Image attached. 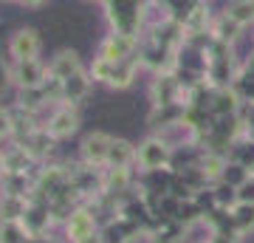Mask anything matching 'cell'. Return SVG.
Here are the masks:
<instances>
[{
    "label": "cell",
    "mask_w": 254,
    "mask_h": 243,
    "mask_svg": "<svg viewBox=\"0 0 254 243\" xmlns=\"http://www.w3.org/2000/svg\"><path fill=\"white\" fill-rule=\"evenodd\" d=\"M105 14H108L113 34H125V37H133V40L144 37L147 3H138V0H108L105 3Z\"/></svg>",
    "instance_id": "1"
},
{
    "label": "cell",
    "mask_w": 254,
    "mask_h": 243,
    "mask_svg": "<svg viewBox=\"0 0 254 243\" xmlns=\"http://www.w3.org/2000/svg\"><path fill=\"white\" fill-rule=\"evenodd\" d=\"M9 71H11V82L17 85L20 90H34V88H43L51 77H48V65L40 63V60H23L17 63L14 57L9 54Z\"/></svg>",
    "instance_id": "2"
},
{
    "label": "cell",
    "mask_w": 254,
    "mask_h": 243,
    "mask_svg": "<svg viewBox=\"0 0 254 243\" xmlns=\"http://www.w3.org/2000/svg\"><path fill=\"white\" fill-rule=\"evenodd\" d=\"M136 164L141 167V172H158L167 170L173 164V150L158 139V136H150L136 147Z\"/></svg>",
    "instance_id": "3"
},
{
    "label": "cell",
    "mask_w": 254,
    "mask_h": 243,
    "mask_svg": "<svg viewBox=\"0 0 254 243\" xmlns=\"http://www.w3.org/2000/svg\"><path fill=\"white\" fill-rule=\"evenodd\" d=\"M51 204L43 198H28V207H26V215L20 221V226L26 229L28 241H43V235L48 232V224H51Z\"/></svg>",
    "instance_id": "4"
},
{
    "label": "cell",
    "mask_w": 254,
    "mask_h": 243,
    "mask_svg": "<svg viewBox=\"0 0 254 243\" xmlns=\"http://www.w3.org/2000/svg\"><path fill=\"white\" fill-rule=\"evenodd\" d=\"M76 127H79V113H76V108L73 105H65V102H57L43 130L54 142H60V139H68V136L76 133Z\"/></svg>",
    "instance_id": "5"
},
{
    "label": "cell",
    "mask_w": 254,
    "mask_h": 243,
    "mask_svg": "<svg viewBox=\"0 0 254 243\" xmlns=\"http://www.w3.org/2000/svg\"><path fill=\"white\" fill-rule=\"evenodd\" d=\"M110 144H113V136L102 133V130L85 136V139H82V147H79L85 167L105 170V167H108V156H110Z\"/></svg>",
    "instance_id": "6"
},
{
    "label": "cell",
    "mask_w": 254,
    "mask_h": 243,
    "mask_svg": "<svg viewBox=\"0 0 254 243\" xmlns=\"http://www.w3.org/2000/svg\"><path fill=\"white\" fill-rule=\"evenodd\" d=\"M136 51H138V40L125 37V34H113V31H110V34L99 43V54L96 57L108 60V63H125V60H133Z\"/></svg>",
    "instance_id": "7"
},
{
    "label": "cell",
    "mask_w": 254,
    "mask_h": 243,
    "mask_svg": "<svg viewBox=\"0 0 254 243\" xmlns=\"http://www.w3.org/2000/svg\"><path fill=\"white\" fill-rule=\"evenodd\" d=\"M93 235H99L96 218L91 215V209L76 207L73 215L65 221V238H68V243H85V241H91Z\"/></svg>",
    "instance_id": "8"
},
{
    "label": "cell",
    "mask_w": 254,
    "mask_h": 243,
    "mask_svg": "<svg viewBox=\"0 0 254 243\" xmlns=\"http://www.w3.org/2000/svg\"><path fill=\"white\" fill-rule=\"evenodd\" d=\"M9 54L23 63V60H40V34L34 28H17L14 34L9 37Z\"/></svg>",
    "instance_id": "9"
},
{
    "label": "cell",
    "mask_w": 254,
    "mask_h": 243,
    "mask_svg": "<svg viewBox=\"0 0 254 243\" xmlns=\"http://www.w3.org/2000/svg\"><path fill=\"white\" fill-rule=\"evenodd\" d=\"M212 11L206 3H195L190 11V17L184 20V37L187 40H209L212 34Z\"/></svg>",
    "instance_id": "10"
},
{
    "label": "cell",
    "mask_w": 254,
    "mask_h": 243,
    "mask_svg": "<svg viewBox=\"0 0 254 243\" xmlns=\"http://www.w3.org/2000/svg\"><path fill=\"white\" fill-rule=\"evenodd\" d=\"M243 105V96L237 93L235 88H223L212 93V102H209V116L212 119H226V116H237V110Z\"/></svg>",
    "instance_id": "11"
},
{
    "label": "cell",
    "mask_w": 254,
    "mask_h": 243,
    "mask_svg": "<svg viewBox=\"0 0 254 243\" xmlns=\"http://www.w3.org/2000/svg\"><path fill=\"white\" fill-rule=\"evenodd\" d=\"M82 71V63H79V54L71 51V48H65V51H57L54 60L48 63V77L54 82H65L71 80L73 74Z\"/></svg>",
    "instance_id": "12"
},
{
    "label": "cell",
    "mask_w": 254,
    "mask_h": 243,
    "mask_svg": "<svg viewBox=\"0 0 254 243\" xmlns=\"http://www.w3.org/2000/svg\"><path fill=\"white\" fill-rule=\"evenodd\" d=\"M91 74L88 71H79L73 74L71 80L63 82V102L65 105H76V102H82L85 96H88V90H91Z\"/></svg>",
    "instance_id": "13"
},
{
    "label": "cell",
    "mask_w": 254,
    "mask_h": 243,
    "mask_svg": "<svg viewBox=\"0 0 254 243\" xmlns=\"http://www.w3.org/2000/svg\"><path fill=\"white\" fill-rule=\"evenodd\" d=\"M130 187V170L105 167L102 170V195H122Z\"/></svg>",
    "instance_id": "14"
},
{
    "label": "cell",
    "mask_w": 254,
    "mask_h": 243,
    "mask_svg": "<svg viewBox=\"0 0 254 243\" xmlns=\"http://www.w3.org/2000/svg\"><path fill=\"white\" fill-rule=\"evenodd\" d=\"M130 164H136V147L125 139H113L110 144V156H108V167L116 170H130Z\"/></svg>",
    "instance_id": "15"
},
{
    "label": "cell",
    "mask_w": 254,
    "mask_h": 243,
    "mask_svg": "<svg viewBox=\"0 0 254 243\" xmlns=\"http://www.w3.org/2000/svg\"><path fill=\"white\" fill-rule=\"evenodd\" d=\"M240 31H243V26L235 23V20L223 11V14L215 17V23H212V34H209V37H212V40H220V43H226V45H232L237 37H240Z\"/></svg>",
    "instance_id": "16"
},
{
    "label": "cell",
    "mask_w": 254,
    "mask_h": 243,
    "mask_svg": "<svg viewBox=\"0 0 254 243\" xmlns=\"http://www.w3.org/2000/svg\"><path fill=\"white\" fill-rule=\"evenodd\" d=\"M28 198H17V195H3L0 198V224H20L26 215Z\"/></svg>",
    "instance_id": "17"
},
{
    "label": "cell",
    "mask_w": 254,
    "mask_h": 243,
    "mask_svg": "<svg viewBox=\"0 0 254 243\" xmlns=\"http://www.w3.org/2000/svg\"><path fill=\"white\" fill-rule=\"evenodd\" d=\"M138 57H133V60H125V63H116V68H113V77H110V88L116 90H125L133 85V80H136V68H138Z\"/></svg>",
    "instance_id": "18"
},
{
    "label": "cell",
    "mask_w": 254,
    "mask_h": 243,
    "mask_svg": "<svg viewBox=\"0 0 254 243\" xmlns=\"http://www.w3.org/2000/svg\"><path fill=\"white\" fill-rule=\"evenodd\" d=\"M229 215H232V224H235V229H237L240 238L249 235V232H254V204H237Z\"/></svg>",
    "instance_id": "19"
},
{
    "label": "cell",
    "mask_w": 254,
    "mask_h": 243,
    "mask_svg": "<svg viewBox=\"0 0 254 243\" xmlns=\"http://www.w3.org/2000/svg\"><path fill=\"white\" fill-rule=\"evenodd\" d=\"M212 198H215V207L226 209V212H232V209L240 204V201H237V189L223 184V181H215V184H212Z\"/></svg>",
    "instance_id": "20"
},
{
    "label": "cell",
    "mask_w": 254,
    "mask_h": 243,
    "mask_svg": "<svg viewBox=\"0 0 254 243\" xmlns=\"http://www.w3.org/2000/svg\"><path fill=\"white\" fill-rule=\"evenodd\" d=\"M31 164H34V159L20 144H14L11 150H6V172H28Z\"/></svg>",
    "instance_id": "21"
},
{
    "label": "cell",
    "mask_w": 254,
    "mask_h": 243,
    "mask_svg": "<svg viewBox=\"0 0 254 243\" xmlns=\"http://www.w3.org/2000/svg\"><path fill=\"white\" fill-rule=\"evenodd\" d=\"M232 162L235 164H240L243 170H249V172H254V144L249 142V139H240V142L232 147Z\"/></svg>",
    "instance_id": "22"
},
{
    "label": "cell",
    "mask_w": 254,
    "mask_h": 243,
    "mask_svg": "<svg viewBox=\"0 0 254 243\" xmlns=\"http://www.w3.org/2000/svg\"><path fill=\"white\" fill-rule=\"evenodd\" d=\"M184 226L175 221H161V226L153 232V243H181Z\"/></svg>",
    "instance_id": "23"
},
{
    "label": "cell",
    "mask_w": 254,
    "mask_h": 243,
    "mask_svg": "<svg viewBox=\"0 0 254 243\" xmlns=\"http://www.w3.org/2000/svg\"><path fill=\"white\" fill-rule=\"evenodd\" d=\"M226 14L235 20V23H240V26H249V23L254 20V3H252V0H237V3H229Z\"/></svg>",
    "instance_id": "24"
},
{
    "label": "cell",
    "mask_w": 254,
    "mask_h": 243,
    "mask_svg": "<svg viewBox=\"0 0 254 243\" xmlns=\"http://www.w3.org/2000/svg\"><path fill=\"white\" fill-rule=\"evenodd\" d=\"M249 175H254V172L243 170L240 164H235L232 159H229V164H226V170H223V175H220V181H223V184H229V187L240 189L246 184V178H249Z\"/></svg>",
    "instance_id": "25"
},
{
    "label": "cell",
    "mask_w": 254,
    "mask_h": 243,
    "mask_svg": "<svg viewBox=\"0 0 254 243\" xmlns=\"http://www.w3.org/2000/svg\"><path fill=\"white\" fill-rule=\"evenodd\" d=\"M113 68H116V63H108V60H102V57H93V63H91V68H88V74H91L93 82H105V85H110Z\"/></svg>",
    "instance_id": "26"
},
{
    "label": "cell",
    "mask_w": 254,
    "mask_h": 243,
    "mask_svg": "<svg viewBox=\"0 0 254 243\" xmlns=\"http://www.w3.org/2000/svg\"><path fill=\"white\" fill-rule=\"evenodd\" d=\"M0 243H28V235L20 224H0Z\"/></svg>",
    "instance_id": "27"
},
{
    "label": "cell",
    "mask_w": 254,
    "mask_h": 243,
    "mask_svg": "<svg viewBox=\"0 0 254 243\" xmlns=\"http://www.w3.org/2000/svg\"><path fill=\"white\" fill-rule=\"evenodd\" d=\"M237 119H240L243 133H254V99H243V105L237 110Z\"/></svg>",
    "instance_id": "28"
},
{
    "label": "cell",
    "mask_w": 254,
    "mask_h": 243,
    "mask_svg": "<svg viewBox=\"0 0 254 243\" xmlns=\"http://www.w3.org/2000/svg\"><path fill=\"white\" fill-rule=\"evenodd\" d=\"M14 136V119H11L9 108H0V142Z\"/></svg>",
    "instance_id": "29"
},
{
    "label": "cell",
    "mask_w": 254,
    "mask_h": 243,
    "mask_svg": "<svg viewBox=\"0 0 254 243\" xmlns=\"http://www.w3.org/2000/svg\"><path fill=\"white\" fill-rule=\"evenodd\" d=\"M237 201H240V204H254V175H249L246 184L237 189Z\"/></svg>",
    "instance_id": "30"
},
{
    "label": "cell",
    "mask_w": 254,
    "mask_h": 243,
    "mask_svg": "<svg viewBox=\"0 0 254 243\" xmlns=\"http://www.w3.org/2000/svg\"><path fill=\"white\" fill-rule=\"evenodd\" d=\"M209 241L212 243H240V235H237V229H220V232H212Z\"/></svg>",
    "instance_id": "31"
},
{
    "label": "cell",
    "mask_w": 254,
    "mask_h": 243,
    "mask_svg": "<svg viewBox=\"0 0 254 243\" xmlns=\"http://www.w3.org/2000/svg\"><path fill=\"white\" fill-rule=\"evenodd\" d=\"M240 80H246V82H254V54L246 60V65L240 68Z\"/></svg>",
    "instance_id": "32"
},
{
    "label": "cell",
    "mask_w": 254,
    "mask_h": 243,
    "mask_svg": "<svg viewBox=\"0 0 254 243\" xmlns=\"http://www.w3.org/2000/svg\"><path fill=\"white\" fill-rule=\"evenodd\" d=\"M11 80V71H9V63L0 57V93H3V88H6V82Z\"/></svg>",
    "instance_id": "33"
},
{
    "label": "cell",
    "mask_w": 254,
    "mask_h": 243,
    "mask_svg": "<svg viewBox=\"0 0 254 243\" xmlns=\"http://www.w3.org/2000/svg\"><path fill=\"white\" fill-rule=\"evenodd\" d=\"M0 178H6V153L0 150Z\"/></svg>",
    "instance_id": "34"
},
{
    "label": "cell",
    "mask_w": 254,
    "mask_h": 243,
    "mask_svg": "<svg viewBox=\"0 0 254 243\" xmlns=\"http://www.w3.org/2000/svg\"><path fill=\"white\" fill-rule=\"evenodd\" d=\"M246 139H249V142H252V144H254V133H246Z\"/></svg>",
    "instance_id": "35"
},
{
    "label": "cell",
    "mask_w": 254,
    "mask_h": 243,
    "mask_svg": "<svg viewBox=\"0 0 254 243\" xmlns=\"http://www.w3.org/2000/svg\"><path fill=\"white\" fill-rule=\"evenodd\" d=\"M203 243H212V241H203Z\"/></svg>",
    "instance_id": "36"
}]
</instances>
